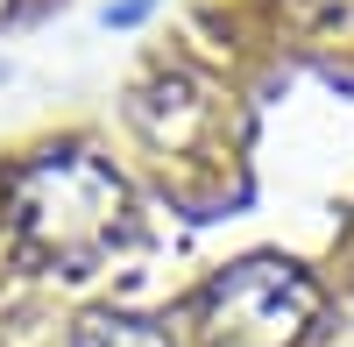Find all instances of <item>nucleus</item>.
I'll use <instances>...</instances> for the list:
<instances>
[{
	"label": "nucleus",
	"mask_w": 354,
	"mask_h": 347,
	"mask_svg": "<svg viewBox=\"0 0 354 347\" xmlns=\"http://www.w3.org/2000/svg\"><path fill=\"white\" fill-rule=\"evenodd\" d=\"M71 347H177L156 319H135V312H93L78 333H71Z\"/></svg>",
	"instance_id": "obj_4"
},
{
	"label": "nucleus",
	"mask_w": 354,
	"mask_h": 347,
	"mask_svg": "<svg viewBox=\"0 0 354 347\" xmlns=\"http://www.w3.org/2000/svg\"><path fill=\"white\" fill-rule=\"evenodd\" d=\"M312 8H326V15H347V8H354V0H312Z\"/></svg>",
	"instance_id": "obj_6"
},
{
	"label": "nucleus",
	"mask_w": 354,
	"mask_h": 347,
	"mask_svg": "<svg viewBox=\"0 0 354 347\" xmlns=\"http://www.w3.org/2000/svg\"><path fill=\"white\" fill-rule=\"evenodd\" d=\"M0 220L21 248L57 270H85L121 241L128 227V178L85 142H57L8 163L0 178Z\"/></svg>",
	"instance_id": "obj_1"
},
{
	"label": "nucleus",
	"mask_w": 354,
	"mask_h": 347,
	"mask_svg": "<svg viewBox=\"0 0 354 347\" xmlns=\"http://www.w3.org/2000/svg\"><path fill=\"white\" fill-rule=\"evenodd\" d=\"M128 128L149 142L156 156H198L205 142L220 135V93L198 71L170 64V71L142 78L128 93Z\"/></svg>",
	"instance_id": "obj_3"
},
{
	"label": "nucleus",
	"mask_w": 354,
	"mask_h": 347,
	"mask_svg": "<svg viewBox=\"0 0 354 347\" xmlns=\"http://www.w3.org/2000/svg\"><path fill=\"white\" fill-rule=\"evenodd\" d=\"M319 283L283 255H241L198 291L205 347H305L319 333Z\"/></svg>",
	"instance_id": "obj_2"
},
{
	"label": "nucleus",
	"mask_w": 354,
	"mask_h": 347,
	"mask_svg": "<svg viewBox=\"0 0 354 347\" xmlns=\"http://www.w3.org/2000/svg\"><path fill=\"white\" fill-rule=\"evenodd\" d=\"M149 8H156V0H113V8H106V21H113V28H128V21H142Z\"/></svg>",
	"instance_id": "obj_5"
}]
</instances>
